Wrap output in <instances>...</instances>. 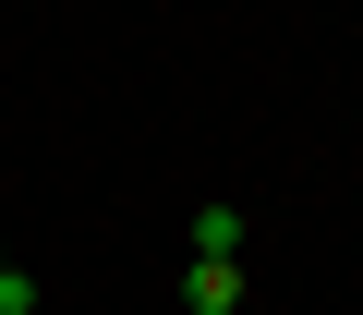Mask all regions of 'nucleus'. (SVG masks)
Returning a JSON list of instances; mask_svg holds the SVG:
<instances>
[{"instance_id": "7ed1b4c3", "label": "nucleus", "mask_w": 363, "mask_h": 315, "mask_svg": "<svg viewBox=\"0 0 363 315\" xmlns=\"http://www.w3.org/2000/svg\"><path fill=\"white\" fill-rule=\"evenodd\" d=\"M0 315H37V279H25L13 255H0Z\"/></svg>"}, {"instance_id": "f257e3e1", "label": "nucleus", "mask_w": 363, "mask_h": 315, "mask_svg": "<svg viewBox=\"0 0 363 315\" xmlns=\"http://www.w3.org/2000/svg\"><path fill=\"white\" fill-rule=\"evenodd\" d=\"M182 303H194V315H230L242 303V255H194V267H182Z\"/></svg>"}, {"instance_id": "f03ea898", "label": "nucleus", "mask_w": 363, "mask_h": 315, "mask_svg": "<svg viewBox=\"0 0 363 315\" xmlns=\"http://www.w3.org/2000/svg\"><path fill=\"white\" fill-rule=\"evenodd\" d=\"M194 255H242V206H194Z\"/></svg>"}]
</instances>
